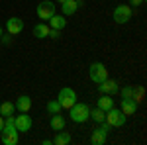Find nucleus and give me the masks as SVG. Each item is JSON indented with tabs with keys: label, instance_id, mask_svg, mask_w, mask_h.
<instances>
[{
	"label": "nucleus",
	"instance_id": "obj_9",
	"mask_svg": "<svg viewBox=\"0 0 147 145\" xmlns=\"http://www.w3.org/2000/svg\"><path fill=\"white\" fill-rule=\"evenodd\" d=\"M6 30H8V34L10 35H18L24 32V20L22 18H8L6 20Z\"/></svg>",
	"mask_w": 147,
	"mask_h": 145
},
{
	"label": "nucleus",
	"instance_id": "obj_19",
	"mask_svg": "<svg viewBox=\"0 0 147 145\" xmlns=\"http://www.w3.org/2000/svg\"><path fill=\"white\" fill-rule=\"evenodd\" d=\"M16 108L20 112H30V108H32V98L30 96H20L16 100Z\"/></svg>",
	"mask_w": 147,
	"mask_h": 145
},
{
	"label": "nucleus",
	"instance_id": "obj_30",
	"mask_svg": "<svg viewBox=\"0 0 147 145\" xmlns=\"http://www.w3.org/2000/svg\"><path fill=\"white\" fill-rule=\"evenodd\" d=\"M0 35H2V28H0Z\"/></svg>",
	"mask_w": 147,
	"mask_h": 145
},
{
	"label": "nucleus",
	"instance_id": "obj_18",
	"mask_svg": "<svg viewBox=\"0 0 147 145\" xmlns=\"http://www.w3.org/2000/svg\"><path fill=\"white\" fill-rule=\"evenodd\" d=\"M0 135H2V143L4 145H18V141H20V134H18V132L0 134Z\"/></svg>",
	"mask_w": 147,
	"mask_h": 145
},
{
	"label": "nucleus",
	"instance_id": "obj_23",
	"mask_svg": "<svg viewBox=\"0 0 147 145\" xmlns=\"http://www.w3.org/2000/svg\"><path fill=\"white\" fill-rule=\"evenodd\" d=\"M143 96H145V88H143V86H137V88H134V94H131V98H134L137 104L143 100Z\"/></svg>",
	"mask_w": 147,
	"mask_h": 145
},
{
	"label": "nucleus",
	"instance_id": "obj_17",
	"mask_svg": "<svg viewBox=\"0 0 147 145\" xmlns=\"http://www.w3.org/2000/svg\"><path fill=\"white\" fill-rule=\"evenodd\" d=\"M47 35H49V26L47 24H37V26H34V37L45 39Z\"/></svg>",
	"mask_w": 147,
	"mask_h": 145
},
{
	"label": "nucleus",
	"instance_id": "obj_13",
	"mask_svg": "<svg viewBox=\"0 0 147 145\" xmlns=\"http://www.w3.org/2000/svg\"><path fill=\"white\" fill-rule=\"evenodd\" d=\"M96 108H100V110L108 112L110 108H114V100L110 94H102L100 98H98V102H96Z\"/></svg>",
	"mask_w": 147,
	"mask_h": 145
},
{
	"label": "nucleus",
	"instance_id": "obj_11",
	"mask_svg": "<svg viewBox=\"0 0 147 145\" xmlns=\"http://www.w3.org/2000/svg\"><path fill=\"white\" fill-rule=\"evenodd\" d=\"M120 110L124 112L125 116H134L137 112V102L134 98H122L120 100Z\"/></svg>",
	"mask_w": 147,
	"mask_h": 145
},
{
	"label": "nucleus",
	"instance_id": "obj_6",
	"mask_svg": "<svg viewBox=\"0 0 147 145\" xmlns=\"http://www.w3.org/2000/svg\"><path fill=\"white\" fill-rule=\"evenodd\" d=\"M131 16H134V10L127 4H120L114 8V22L116 24H127L131 20Z\"/></svg>",
	"mask_w": 147,
	"mask_h": 145
},
{
	"label": "nucleus",
	"instance_id": "obj_12",
	"mask_svg": "<svg viewBox=\"0 0 147 145\" xmlns=\"http://www.w3.org/2000/svg\"><path fill=\"white\" fill-rule=\"evenodd\" d=\"M49 125L53 132H59V129H65V118L61 114H51V120H49Z\"/></svg>",
	"mask_w": 147,
	"mask_h": 145
},
{
	"label": "nucleus",
	"instance_id": "obj_1",
	"mask_svg": "<svg viewBox=\"0 0 147 145\" xmlns=\"http://www.w3.org/2000/svg\"><path fill=\"white\" fill-rule=\"evenodd\" d=\"M90 106L88 104H84V102H75L71 108H69V116H71V120L75 123H82L86 122L90 116Z\"/></svg>",
	"mask_w": 147,
	"mask_h": 145
},
{
	"label": "nucleus",
	"instance_id": "obj_15",
	"mask_svg": "<svg viewBox=\"0 0 147 145\" xmlns=\"http://www.w3.org/2000/svg\"><path fill=\"white\" fill-rule=\"evenodd\" d=\"M67 26V20H65V16H57V14H53L51 18H49V28H53V30H63Z\"/></svg>",
	"mask_w": 147,
	"mask_h": 145
},
{
	"label": "nucleus",
	"instance_id": "obj_28",
	"mask_svg": "<svg viewBox=\"0 0 147 145\" xmlns=\"http://www.w3.org/2000/svg\"><path fill=\"white\" fill-rule=\"evenodd\" d=\"M2 127H4V116L0 114V132H2Z\"/></svg>",
	"mask_w": 147,
	"mask_h": 145
},
{
	"label": "nucleus",
	"instance_id": "obj_4",
	"mask_svg": "<svg viewBox=\"0 0 147 145\" xmlns=\"http://www.w3.org/2000/svg\"><path fill=\"white\" fill-rule=\"evenodd\" d=\"M88 77H90L92 82L100 84L102 80L108 78V69L104 67V63H92L90 67H88Z\"/></svg>",
	"mask_w": 147,
	"mask_h": 145
},
{
	"label": "nucleus",
	"instance_id": "obj_26",
	"mask_svg": "<svg viewBox=\"0 0 147 145\" xmlns=\"http://www.w3.org/2000/svg\"><path fill=\"white\" fill-rule=\"evenodd\" d=\"M0 39H2V43H4V45L12 43V37H10V34H8V35H0Z\"/></svg>",
	"mask_w": 147,
	"mask_h": 145
},
{
	"label": "nucleus",
	"instance_id": "obj_31",
	"mask_svg": "<svg viewBox=\"0 0 147 145\" xmlns=\"http://www.w3.org/2000/svg\"><path fill=\"white\" fill-rule=\"evenodd\" d=\"M77 2H82V0H77Z\"/></svg>",
	"mask_w": 147,
	"mask_h": 145
},
{
	"label": "nucleus",
	"instance_id": "obj_29",
	"mask_svg": "<svg viewBox=\"0 0 147 145\" xmlns=\"http://www.w3.org/2000/svg\"><path fill=\"white\" fill-rule=\"evenodd\" d=\"M63 2H65V0H55V4H63Z\"/></svg>",
	"mask_w": 147,
	"mask_h": 145
},
{
	"label": "nucleus",
	"instance_id": "obj_3",
	"mask_svg": "<svg viewBox=\"0 0 147 145\" xmlns=\"http://www.w3.org/2000/svg\"><path fill=\"white\" fill-rule=\"evenodd\" d=\"M57 100H59V104H61V108L69 110V108H71V106L77 102V92H75L73 88H69V86H63V88L59 90Z\"/></svg>",
	"mask_w": 147,
	"mask_h": 145
},
{
	"label": "nucleus",
	"instance_id": "obj_22",
	"mask_svg": "<svg viewBox=\"0 0 147 145\" xmlns=\"http://www.w3.org/2000/svg\"><path fill=\"white\" fill-rule=\"evenodd\" d=\"M61 110H63V108H61L59 100H49L47 102V112H49V114H59Z\"/></svg>",
	"mask_w": 147,
	"mask_h": 145
},
{
	"label": "nucleus",
	"instance_id": "obj_2",
	"mask_svg": "<svg viewBox=\"0 0 147 145\" xmlns=\"http://www.w3.org/2000/svg\"><path fill=\"white\" fill-rule=\"evenodd\" d=\"M104 122L108 123L110 127H122V125L127 122V116H125L122 110H118V108H110V110L106 112Z\"/></svg>",
	"mask_w": 147,
	"mask_h": 145
},
{
	"label": "nucleus",
	"instance_id": "obj_14",
	"mask_svg": "<svg viewBox=\"0 0 147 145\" xmlns=\"http://www.w3.org/2000/svg\"><path fill=\"white\" fill-rule=\"evenodd\" d=\"M61 10H63L65 16H73L75 12L79 10V2H77V0H65V2L61 4Z\"/></svg>",
	"mask_w": 147,
	"mask_h": 145
},
{
	"label": "nucleus",
	"instance_id": "obj_27",
	"mask_svg": "<svg viewBox=\"0 0 147 145\" xmlns=\"http://www.w3.org/2000/svg\"><path fill=\"white\" fill-rule=\"evenodd\" d=\"M145 4V0H129V6H141Z\"/></svg>",
	"mask_w": 147,
	"mask_h": 145
},
{
	"label": "nucleus",
	"instance_id": "obj_25",
	"mask_svg": "<svg viewBox=\"0 0 147 145\" xmlns=\"http://www.w3.org/2000/svg\"><path fill=\"white\" fill-rule=\"evenodd\" d=\"M47 37H53V39H59L61 37V32L59 30H53V28H49V35Z\"/></svg>",
	"mask_w": 147,
	"mask_h": 145
},
{
	"label": "nucleus",
	"instance_id": "obj_5",
	"mask_svg": "<svg viewBox=\"0 0 147 145\" xmlns=\"http://www.w3.org/2000/svg\"><path fill=\"white\" fill-rule=\"evenodd\" d=\"M110 125L106 122H102L100 127H94L92 129V135H90V143L92 145H104L106 143V139H108V134H110Z\"/></svg>",
	"mask_w": 147,
	"mask_h": 145
},
{
	"label": "nucleus",
	"instance_id": "obj_21",
	"mask_svg": "<svg viewBox=\"0 0 147 145\" xmlns=\"http://www.w3.org/2000/svg\"><path fill=\"white\" fill-rule=\"evenodd\" d=\"M88 116H90L94 122L102 123V122H104V118H106V112L100 110V108H90V114H88Z\"/></svg>",
	"mask_w": 147,
	"mask_h": 145
},
{
	"label": "nucleus",
	"instance_id": "obj_16",
	"mask_svg": "<svg viewBox=\"0 0 147 145\" xmlns=\"http://www.w3.org/2000/svg\"><path fill=\"white\" fill-rule=\"evenodd\" d=\"M73 141V137H71V134L69 132H63V129H59L55 135V139H53V143L55 145H69Z\"/></svg>",
	"mask_w": 147,
	"mask_h": 145
},
{
	"label": "nucleus",
	"instance_id": "obj_20",
	"mask_svg": "<svg viewBox=\"0 0 147 145\" xmlns=\"http://www.w3.org/2000/svg\"><path fill=\"white\" fill-rule=\"evenodd\" d=\"M14 110H16V104L12 102H0V114L6 118V116H14Z\"/></svg>",
	"mask_w": 147,
	"mask_h": 145
},
{
	"label": "nucleus",
	"instance_id": "obj_8",
	"mask_svg": "<svg viewBox=\"0 0 147 145\" xmlns=\"http://www.w3.org/2000/svg\"><path fill=\"white\" fill-rule=\"evenodd\" d=\"M14 123H16V129L22 134V132H30L32 129V118L28 116V112H20V116H14Z\"/></svg>",
	"mask_w": 147,
	"mask_h": 145
},
{
	"label": "nucleus",
	"instance_id": "obj_7",
	"mask_svg": "<svg viewBox=\"0 0 147 145\" xmlns=\"http://www.w3.org/2000/svg\"><path fill=\"white\" fill-rule=\"evenodd\" d=\"M35 12H37L39 20H49L57 12V6H55V2H51V0H43V2L37 4V10Z\"/></svg>",
	"mask_w": 147,
	"mask_h": 145
},
{
	"label": "nucleus",
	"instance_id": "obj_24",
	"mask_svg": "<svg viewBox=\"0 0 147 145\" xmlns=\"http://www.w3.org/2000/svg\"><path fill=\"white\" fill-rule=\"evenodd\" d=\"M120 94H122V98H131V94H134V88H131V86H124V88L120 90Z\"/></svg>",
	"mask_w": 147,
	"mask_h": 145
},
{
	"label": "nucleus",
	"instance_id": "obj_10",
	"mask_svg": "<svg viewBox=\"0 0 147 145\" xmlns=\"http://www.w3.org/2000/svg\"><path fill=\"white\" fill-rule=\"evenodd\" d=\"M98 90H100V94H116L118 90H120V86H118V82L116 80H112V78H106V80H102L100 84H98Z\"/></svg>",
	"mask_w": 147,
	"mask_h": 145
}]
</instances>
